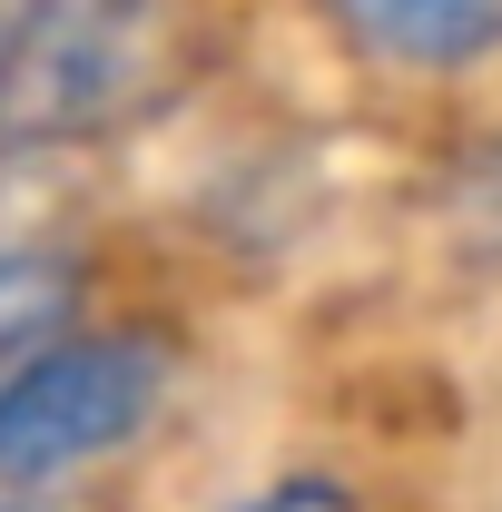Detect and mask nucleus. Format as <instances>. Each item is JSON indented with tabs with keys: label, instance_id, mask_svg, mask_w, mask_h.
Masks as SVG:
<instances>
[{
	"label": "nucleus",
	"instance_id": "20e7f679",
	"mask_svg": "<svg viewBox=\"0 0 502 512\" xmlns=\"http://www.w3.org/2000/svg\"><path fill=\"white\" fill-rule=\"evenodd\" d=\"M79 296H89V256L69 237H0V375L60 325H79Z\"/></svg>",
	"mask_w": 502,
	"mask_h": 512
},
{
	"label": "nucleus",
	"instance_id": "f257e3e1",
	"mask_svg": "<svg viewBox=\"0 0 502 512\" xmlns=\"http://www.w3.org/2000/svg\"><path fill=\"white\" fill-rule=\"evenodd\" d=\"M197 79V20L178 0H0V168L99 148L178 109Z\"/></svg>",
	"mask_w": 502,
	"mask_h": 512
},
{
	"label": "nucleus",
	"instance_id": "423d86ee",
	"mask_svg": "<svg viewBox=\"0 0 502 512\" xmlns=\"http://www.w3.org/2000/svg\"><path fill=\"white\" fill-rule=\"evenodd\" d=\"M217 512H365V503H355L345 473H266V483H247L237 503H217Z\"/></svg>",
	"mask_w": 502,
	"mask_h": 512
},
{
	"label": "nucleus",
	"instance_id": "f03ea898",
	"mask_svg": "<svg viewBox=\"0 0 502 512\" xmlns=\"http://www.w3.org/2000/svg\"><path fill=\"white\" fill-rule=\"evenodd\" d=\"M178 394V335L158 316H79L0 375V493H69L109 473Z\"/></svg>",
	"mask_w": 502,
	"mask_h": 512
},
{
	"label": "nucleus",
	"instance_id": "0eeeda50",
	"mask_svg": "<svg viewBox=\"0 0 502 512\" xmlns=\"http://www.w3.org/2000/svg\"><path fill=\"white\" fill-rule=\"evenodd\" d=\"M0 512H69V493H0Z\"/></svg>",
	"mask_w": 502,
	"mask_h": 512
},
{
	"label": "nucleus",
	"instance_id": "39448f33",
	"mask_svg": "<svg viewBox=\"0 0 502 512\" xmlns=\"http://www.w3.org/2000/svg\"><path fill=\"white\" fill-rule=\"evenodd\" d=\"M443 227L473 266L502 276V128H483L463 158H443Z\"/></svg>",
	"mask_w": 502,
	"mask_h": 512
},
{
	"label": "nucleus",
	"instance_id": "7ed1b4c3",
	"mask_svg": "<svg viewBox=\"0 0 502 512\" xmlns=\"http://www.w3.org/2000/svg\"><path fill=\"white\" fill-rule=\"evenodd\" d=\"M355 60L394 79H483L502 60V0H325Z\"/></svg>",
	"mask_w": 502,
	"mask_h": 512
}]
</instances>
